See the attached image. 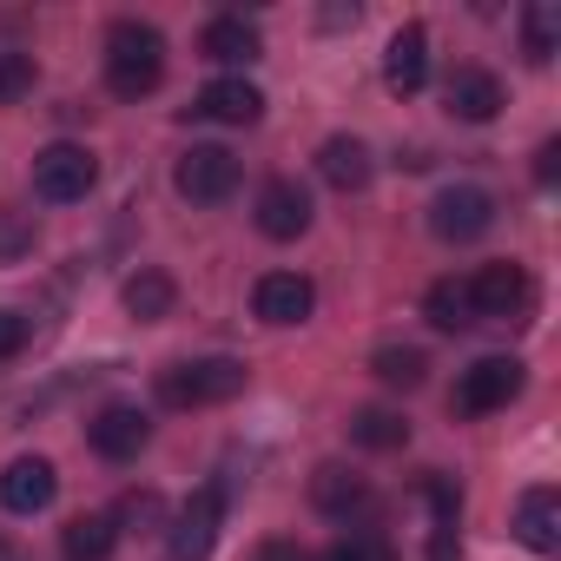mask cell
<instances>
[{
    "label": "cell",
    "mask_w": 561,
    "mask_h": 561,
    "mask_svg": "<svg viewBox=\"0 0 561 561\" xmlns=\"http://www.w3.org/2000/svg\"><path fill=\"white\" fill-rule=\"evenodd\" d=\"M54 489H60V476H54L47 456H14L8 476H0V502H8L14 515H41L54 502Z\"/></svg>",
    "instance_id": "4fadbf2b"
},
{
    "label": "cell",
    "mask_w": 561,
    "mask_h": 561,
    "mask_svg": "<svg viewBox=\"0 0 561 561\" xmlns=\"http://www.w3.org/2000/svg\"><path fill=\"white\" fill-rule=\"evenodd\" d=\"M318 561H397V548H390L383 535H370V528H364V535H344V541H331Z\"/></svg>",
    "instance_id": "484cf974"
},
{
    "label": "cell",
    "mask_w": 561,
    "mask_h": 561,
    "mask_svg": "<svg viewBox=\"0 0 561 561\" xmlns=\"http://www.w3.org/2000/svg\"><path fill=\"white\" fill-rule=\"evenodd\" d=\"M34 93V54H0V106Z\"/></svg>",
    "instance_id": "83f0119b"
},
{
    "label": "cell",
    "mask_w": 561,
    "mask_h": 561,
    "mask_svg": "<svg viewBox=\"0 0 561 561\" xmlns=\"http://www.w3.org/2000/svg\"><path fill=\"white\" fill-rule=\"evenodd\" d=\"M351 443H364V449H403L410 443V423L397 410H357L351 416Z\"/></svg>",
    "instance_id": "603a6c76"
},
{
    "label": "cell",
    "mask_w": 561,
    "mask_h": 561,
    "mask_svg": "<svg viewBox=\"0 0 561 561\" xmlns=\"http://www.w3.org/2000/svg\"><path fill=\"white\" fill-rule=\"evenodd\" d=\"M318 172H324V185H337V192H364L377 165H370V146H364V139L337 133V139H324V152H318Z\"/></svg>",
    "instance_id": "ac0fdd59"
},
{
    "label": "cell",
    "mask_w": 561,
    "mask_h": 561,
    "mask_svg": "<svg viewBox=\"0 0 561 561\" xmlns=\"http://www.w3.org/2000/svg\"><path fill=\"white\" fill-rule=\"evenodd\" d=\"M423 80H430V34L410 21V27H397L390 47H383V87H390L397 100H410V93H423Z\"/></svg>",
    "instance_id": "7c38bea8"
},
{
    "label": "cell",
    "mask_w": 561,
    "mask_h": 561,
    "mask_svg": "<svg viewBox=\"0 0 561 561\" xmlns=\"http://www.w3.org/2000/svg\"><path fill=\"white\" fill-rule=\"evenodd\" d=\"M515 535H522L535 554H554V548H561V495H554L548 482L515 502Z\"/></svg>",
    "instance_id": "5bb4252c"
},
{
    "label": "cell",
    "mask_w": 561,
    "mask_h": 561,
    "mask_svg": "<svg viewBox=\"0 0 561 561\" xmlns=\"http://www.w3.org/2000/svg\"><path fill=\"white\" fill-rule=\"evenodd\" d=\"M218 522H225V495L218 489H198L179 522H172V541H165V561H205L211 541H218Z\"/></svg>",
    "instance_id": "30bf717a"
},
{
    "label": "cell",
    "mask_w": 561,
    "mask_h": 561,
    "mask_svg": "<svg viewBox=\"0 0 561 561\" xmlns=\"http://www.w3.org/2000/svg\"><path fill=\"white\" fill-rule=\"evenodd\" d=\"M423 311H430V324H436V331H469V324H476L469 277H436L430 298H423Z\"/></svg>",
    "instance_id": "44dd1931"
},
{
    "label": "cell",
    "mask_w": 561,
    "mask_h": 561,
    "mask_svg": "<svg viewBox=\"0 0 561 561\" xmlns=\"http://www.w3.org/2000/svg\"><path fill=\"white\" fill-rule=\"evenodd\" d=\"M469 305H476V324H482V318H502V324L528 318V305H535V277H528V264H515V257L482 264V271L469 277Z\"/></svg>",
    "instance_id": "3957f363"
},
{
    "label": "cell",
    "mask_w": 561,
    "mask_h": 561,
    "mask_svg": "<svg viewBox=\"0 0 561 561\" xmlns=\"http://www.w3.org/2000/svg\"><path fill=\"white\" fill-rule=\"evenodd\" d=\"M113 522H139V528H152V522H159V495H126Z\"/></svg>",
    "instance_id": "f1b7e54d"
},
{
    "label": "cell",
    "mask_w": 561,
    "mask_h": 561,
    "mask_svg": "<svg viewBox=\"0 0 561 561\" xmlns=\"http://www.w3.org/2000/svg\"><path fill=\"white\" fill-rule=\"evenodd\" d=\"M172 185H179V198H192V205H225V198L238 192V159H231L225 146H192V152L179 159Z\"/></svg>",
    "instance_id": "5b68a950"
},
{
    "label": "cell",
    "mask_w": 561,
    "mask_h": 561,
    "mask_svg": "<svg viewBox=\"0 0 561 561\" xmlns=\"http://www.w3.org/2000/svg\"><path fill=\"white\" fill-rule=\"evenodd\" d=\"M370 370H377L383 383H397V390H416V383H423V370H430V357H423L416 344H383V351L370 357Z\"/></svg>",
    "instance_id": "cb8c5ba5"
},
{
    "label": "cell",
    "mask_w": 561,
    "mask_h": 561,
    "mask_svg": "<svg viewBox=\"0 0 561 561\" xmlns=\"http://www.w3.org/2000/svg\"><path fill=\"white\" fill-rule=\"evenodd\" d=\"M27 251H34V218L14 211V205H0V264H14Z\"/></svg>",
    "instance_id": "4316f807"
},
{
    "label": "cell",
    "mask_w": 561,
    "mask_h": 561,
    "mask_svg": "<svg viewBox=\"0 0 561 561\" xmlns=\"http://www.w3.org/2000/svg\"><path fill=\"white\" fill-rule=\"evenodd\" d=\"M257 561H305V548H298V541H264Z\"/></svg>",
    "instance_id": "4dcf8cb0"
},
{
    "label": "cell",
    "mask_w": 561,
    "mask_h": 561,
    "mask_svg": "<svg viewBox=\"0 0 561 561\" xmlns=\"http://www.w3.org/2000/svg\"><path fill=\"white\" fill-rule=\"evenodd\" d=\"M172 305H179V285L159 271V264H146L139 277H126V311L139 318V324H159V318H172Z\"/></svg>",
    "instance_id": "d6986e66"
},
{
    "label": "cell",
    "mask_w": 561,
    "mask_h": 561,
    "mask_svg": "<svg viewBox=\"0 0 561 561\" xmlns=\"http://www.w3.org/2000/svg\"><path fill=\"white\" fill-rule=\"evenodd\" d=\"M198 54H205V60H218V67H251V60L264 54V41H257V27H251V21L218 14V21L198 34Z\"/></svg>",
    "instance_id": "9a60e30c"
},
{
    "label": "cell",
    "mask_w": 561,
    "mask_h": 561,
    "mask_svg": "<svg viewBox=\"0 0 561 561\" xmlns=\"http://www.w3.org/2000/svg\"><path fill=\"white\" fill-rule=\"evenodd\" d=\"M364 476L357 469H344V462H324L318 476H311V502L324 508V515H351V508H364Z\"/></svg>",
    "instance_id": "ffe728a7"
},
{
    "label": "cell",
    "mask_w": 561,
    "mask_h": 561,
    "mask_svg": "<svg viewBox=\"0 0 561 561\" xmlns=\"http://www.w3.org/2000/svg\"><path fill=\"white\" fill-rule=\"evenodd\" d=\"M449 113L456 119H469V126H489L495 113H502V80L495 73H482V67H462L456 80H449Z\"/></svg>",
    "instance_id": "2e32d148"
},
{
    "label": "cell",
    "mask_w": 561,
    "mask_h": 561,
    "mask_svg": "<svg viewBox=\"0 0 561 561\" xmlns=\"http://www.w3.org/2000/svg\"><path fill=\"white\" fill-rule=\"evenodd\" d=\"M554 159H561V146H541V165H535V179H541V185L554 179Z\"/></svg>",
    "instance_id": "1f68e13d"
},
{
    "label": "cell",
    "mask_w": 561,
    "mask_h": 561,
    "mask_svg": "<svg viewBox=\"0 0 561 561\" xmlns=\"http://www.w3.org/2000/svg\"><path fill=\"white\" fill-rule=\"evenodd\" d=\"M93 179H100V165H93V152L87 146H47L41 159H34V192L47 198V205H73V198H87L93 192Z\"/></svg>",
    "instance_id": "277c9868"
},
{
    "label": "cell",
    "mask_w": 561,
    "mask_h": 561,
    "mask_svg": "<svg viewBox=\"0 0 561 561\" xmlns=\"http://www.w3.org/2000/svg\"><path fill=\"white\" fill-rule=\"evenodd\" d=\"M251 311H257L264 324H277V331H285V324H305V318L318 311V285H311L305 271H264L257 291H251Z\"/></svg>",
    "instance_id": "ba28073f"
},
{
    "label": "cell",
    "mask_w": 561,
    "mask_h": 561,
    "mask_svg": "<svg viewBox=\"0 0 561 561\" xmlns=\"http://www.w3.org/2000/svg\"><path fill=\"white\" fill-rule=\"evenodd\" d=\"M165 80V34L146 21H119L106 34V87L119 100H146Z\"/></svg>",
    "instance_id": "6da1fadb"
},
{
    "label": "cell",
    "mask_w": 561,
    "mask_h": 561,
    "mask_svg": "<svg viewBox=\"0 0 561 561\" xmlns=\"http://www.w3.org/2000/svg\"><path fill=\"white\" fill-rule=\"evenodd\" d=\"M515 397H522V364H515V357H482V364H469L462 383H456V410H462V416L508 410Z\"/></svg>",
    "instance_id": "52a82bcc"
},
{
    "label": "cell",
    "mask_w": 561,
    "mask_h": 561,
    "mask_svg": "<svg viewBox=\"0 0 561 561\" xmlns=\"http://www.w3.org/2000/svg\"><path fill=\"white\" fill-rule=\"evenodd\" d=\"M238 390H244L238 357H198V364L159 370V403H172V410H211V403H231Z\"/></svg>",
    "instance_id": "7a4b0ae2"
},
{
    "label": "cell",
    "mask_w": 561,
    "mask_h": 561,
    "mask_svg": "<svg viewBox=\"0 0 561 561\" xmlns=\"http://www.w3.org/2000/svg\"><path fill=\"white\" fill-rule=\"evenodd\" d=\"M27 344V318H14V311H0V364H8L14 351Z\"/></svg>",
    "instance_id": "f546056e"
},
{
    "label": "cell",
    "mask_w": 561,
    "mask_h": 561,
    "mask_svg": "<svg viewBox=\"0 0 561 561\" xmlns=\"http://www.w3.org/2000/svg\"><path fill=\"white\" fill-rule=\"evenodd\" d=\"M554 41H561V14L548 8V0H535V8L522 14V47H528V60L548 67V60H554Z\"/></svg>",
    "instance_id": "d4e9b609"
},
{
    "label": "cell",
    "mask_w": 561,
    "mask_h": 561,
    "mask_svg": "<svg viewBox=\"0 0 561 561\" xmlns=\"http://www.w3.org/2000/svg\"><path fill=\"white\" fill-rule=\"evenodd\" d=\"M146 436H152V423H146L139 403H100L93 423H87V443H93V456H106V462H133V456L146 449Z\"/></svg>",
    "instance_id": "9c48e42d"
},
{
    "label": "cell",
    "mask_w": 561,
    "mask_h": 561,
    "mask_svg": "<svg viewBox=\"0 0 561 561\" xmlns=\"http://www.w3.org/2000/svg\"><path fill=\"white\" fill-rule=\"evenodd\" d=\"M192 113H198V119H218V126H251V119L264 113V93H257L251 80H211Z\"/></svg>",
    "instance_id": "e0dca14e"
},
{
    "label": "cell",
    "mask_w": 561,
    "mask_h": 561,
    "mask_svg": "<svg viewBox=\"0 0 561 561\" xmlns=\"http://www.w3.org/2000/svg\"><path fill=\"white\" fill-rule=\"evenodd\" d=\"M257 231L277 238V244L305 238V231H311V192H305L298 179H271V185L257 192Z\"/></svg>",
    "instance_id": "8fae6325"
},
{
    "label": "cell",
    "mask_w": 561,
    "mask_h": 561,
    "mask_svg": "<svg viewBox=\"0 0 561 561\" xmlns=\"http://www.w3.org/2000/svg\"><path fill=\"white\" fill-rule=\"evenodd\" d=\"M119 548V522L113 515H73L67 522V561H106Z\"/></svg>",
    "instance_id": "7402d4cb"
},
{
    "label": "cell",
    "mask_w": 561,
    "mask_h": 561,
    "mask_svg": "<svg viewBox=\"0 0 561 561\" xmlns=\"http://www.w3.org/2000/svg\"><path fill=\"white\" fill-rule=\"evenodd\" d=\"M489 225H495V198H489L482 185H449V192L430 205V231H436L443 244H476Z\"/></svg>",
    "instance_id": "8992f818"
}]
</instances>
